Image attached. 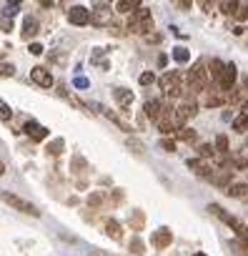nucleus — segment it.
I'll return each mask as SVG.
<instances>
[{
    "instance_id": "603ef678",
    "label": "nucleus",
    "mask_w": 248,
    "mask_h": 256,
    "mask_svg": "<svg viewBox=\"0 0 248 256\" xmlns=\"http://www.w3.org/2000/svg\"><path fill=\"white\" fill-rule=\"evenodd\" d=\"M246 144H248V141H246Z\"/></svg>"
},
{
    "instance_id": "473e14b6",
    "label": "nucleus",
    "mask_w": 248,
    "mask_h": 256,
    "mask_svg": "<svg viewBox=\"0 0 248 256\" xmlns=\"http://www.w3.org/2000/svg\"><path fill=\"white\" fill-rule=\"evenodd\" d=\"M213 154H216V148H213L211 144H201V146H198V156H201V158H213Z\"/></svg>"
},
{
    "instance_id": "a211bd4d",
    "label": "nucleus",
    "mask_w": 248,
    "mask_h": 256,
    "mask_svg": "<svg viewBox=\"0 0 248 256\" xmlns=\"http://www.w3.org/2000/svg\"><path fill=\"white\" fill-rule=\"evenodd\" d=\"M231 181H233V171H231V168L213 171V176H211V184H216V186H223V188H228V186H231Z\"/></svg>"
},
{
    "instance_id": "ddd939ff",
    "label": "nucleus",
    "mask_w": 248,
    "mask_h": 256,
    "mask_svg": "<svg viewBox=\"0 0 248 256\" xmlns=\"http://www.w3.org/2000/svg\"><path fill=\"white\" fill-rule=\"evenodd\" d=\"M163 108H166V103H161V100H146V106H143V116L146 118H151V120H161V116H163Z\"/></svg>"
},
{
    "instance_id": "8fccbe9b",
    "label": "nucleus",
    "mask_w": 248,
    "mask_h": 256,
    "mask_svg": "<svg viewBox=\"0 0 248 256\" xmlns=\"http://www.w3.org/2000/svg\"><path fill=\"white\" fill-rule=\"evenodd\" d=\"M3 174H5V164H3V161H0V176H3Z\"/></svg>"
},
{
    "instance_id": "f03ea898",
    "label": "nucleus",
    "mask_w": 248,
    "mask_h": 256,
    "mask_svg": "<svg viewBox=\"0 0 248 256\" xmlns=\"http://www.w3.org/2000/svg\"><path fill=\"white\" fill-rule=\"evenodd\" d=\"M161 90L168 96V98H186V86H183V76H181V70H168V73H163L161 76Z\"/></svg>"
},
{
    "instance_id": "79ce46f5",
    "label": "nucleus",
    "mask_w": 248,
    "mask_h": 256,
    "mask_svg": "<svg viewBox=\"0 0 248 256\" xmlns=\"http://www.w3.org/2000/svg\"><path fill=\"white\" fill-rule=\"evenodd\" d=\"M28 50H30V56H40L45 48H43V43H30V48H28Z\"/></svg>"
},
{
    "instance_id": "393cba45",
    "label": "nucleus",
    "mask_w": 248,
    "mask_h": 256,
    "mask_svg": "<svg viewBox=\"0 0 248 256\" xmlns=\"http://www.w3.org/2000/svg\"><path fill=\"white\" fill-rule=\"evenodd\" d=\"M176 136H178V141H183V144H196V138H198V134L193 131V128H186V126L181 128Z\"/></svg>"
},
{
    "instance_id": "1a4fd4ad",
    "label": "nucleus",
    "mask_w": 248,
    "mask_h": 256,
    "mask_svg": "<svg viewBox=\"0 0 248 256\" xmlns=\"http://www.w3.org/2000/svg\"><path fill=\"white\" fill-rule=\"evenodd\" d=\"M68 20H70L73 26H88V23H90V10H88L85 6H73V8L68 10Z\"/></svg>"
},
{
    "instance_id": "c756f323",
    "label": "nucleus",
    "mask_w": 248,
    "mask_h": 256,
    "mask_svg": "<svg viewBox=\"0 0 248 256\" xmlns=\"http://www.w3.org/2000/svg\"><path fill=\"white\" fill-rule=\"evenodd\" d=\"M103 201H105V194H103V191H93V194L88 196V206H93V208L103 206Z\"/></svg>"
},
{
    "instance_id": "6e6552de",
    "label": "nucleus",
    "mask_w": 248,
    "mask_h": 256,
    "mask_svg": "<svg viewBox=\"0 0 248 256\" xmlns=\"http://www.w3.org/2000/svg\"><path fill=\"white\" fill-rule=\"evenodd\" d=\"M23 131H25V134H28V138H33V141H45V138H48V128H45V126H40L38 120H25Z\"/></svg>"
},
{
    "instance_id": "f3484780",
    "label": "nucleus",
    "mask_w": 248,
    "mask_h": 256,
    "mask_svg": "<svg viewBox=\"0 0 248 256\" xmlns=\"http://www.w3.org/2000/svg\"><path fill=\"white\" fill-rule=\"evenodd\" d=\"M113 98H115V103L120 106V108H131L133 106V90H128V88H115L113 90Z\"/></svg>"
},
{
    "instance_id": "de8ad7c7",
    "label": "nucleus",
    "mask_w": 248,
    "mask_h": 256,
    "mask_svg": "<svg viewBox=\"0 0 248 256\" xmlns=\"http://www.w3.org/2000/svg\"><path fill=\"white\" fill-rule=\"evenodd\" d=\"M166 63H168V56H158V66H161V68H163V66H166Z\"/></svg>"
},
{
    "instance_id": "a19ab883",
    "label": "nucleus",
    "mask_w": 248,
    "mask_h": 256,
    "mask_svg": "<svg viewBox=\"0 0 248 256\" xmlns=\"http://www.w3.org/2000/svg\"><path fill=\"white\" fill-rule=\"evenodd\" d=\"M231 248H233L236 254H243V256H248V248H246L243 244H238V241H231Z\"/></svg>"
},
{
    "instance_id": "7ed1b4c3",
    "label": "nucleus",
    "mask_w": 248,
    "mask_h": 256,
    "mask_svg": "<svg viewBox=\"0 0 248 256\" xmlns=\"http://www.w3.org/2000/svg\"><path fill=\"white\" fill-rule=\"evenodd\" d=\"M128 30L131 33H136V36H151V30H153V16H151V10L148 8H138L136 13H131V18H128Z\"/></svg>"
},
{
    "instance_id": "423d86ee",
    "label": "nucleus",
    "mask_w": 248,
    "mask_h": 256,
    "mask_svg": "<svg viewBox=\"0 0 248 256\" xmlns=\"http://www.w3.org/2000/svg\"><path fill=\"white\" fill-rule=\"evenodd\" d=\"M196 113H198V103H196V98H193V96H186V98L178 103V108H176V118H178L181 128H183V123L191 120Z\"/></svg>"
},
{
    "instance_id": "9b49d317",
    "label": "nucleus",
    "mask_w": 248,
    "mask_h": 256,
    "mask_svg": "<svg viewBox=\"0 0 248 256\" xmlns=\"http://www.w3.org/2000/svg\"><path fill=\"white\" fill-rule=\"evenodd\" d=\"M151 241H153V246H156V248H168V246L173 244V234H171V228H168V226H161L158 231H153Z\"/></svg>"
},
{
    "instance_id": "09e8293b",
    "label": "nucleus",
    "mask_w": 248,
    "mask_h": 256,
    "mask_svg": "<svg viewBox=\"0 0 248 256\" xmlns=\"http://www.w3.org/2000/svg\"><path fill=\"white\" fill-rule=\"evenodd\" d=\"M241 113H243V116L248 118V100H243V110H241Z\"/></svg>"
},
{
    "instance_id": "a18cd8bd",
    "label": "nucleus",
    "mask_w": 248,
    "mask_h": 256,
    "mask_svg": "<svg viewBox=\"0 0 248 256\" xmlns=\"http://www.w3.org/2000/svg\"><path fill=\"white\" fill-rule=\"evenodd\" d=\"M120 201H123V191L115 188V191H113V204H120Z\"/></svg>"
},
{
    "instance_id": "4c0bfd02",
    "label": "nucleus",
    "mask_w": 248,
    "mask_h": 256,
    "mask_svg": "<svg viewBox=\"0 0 248 256\" xmlns=\"http://www.w3.org/2000/svg\"><path fill=\"white\" fill-rule=\"evenodd\" d=\"M128 148H133V154H143V144L141 141H136V138H128Z\"/></svg>"
},
{
    "instance_id": "2eb2a0df",
    "label": "nucleus",
    "mask_w": 248,
    "mask_h": 256,
    "mask_svg": "<svg viewBox=\"0 0 248 256\" xmlns=\"http://www.w3.org/2000/svg\"><path fill=\"white\" fill-rule=\"evenodd\" d=\"M30 78H33V83H38V86H43V88H50L55 80H53V76L45 70V68H40V66H35L33 70H30Z\"/></svg>"
},
{
    "instance_id": "a878e982",
    "label": "nucleus",
    "mask_w": 248,
    "mask_h": 256,
    "mask_svg": "<svg viewBox=\"0 0 248 256\" xmlns=\"http://www.w3.org/2000/svg\"><path fill=\"white\" fill-rule=\"evenodd\" d=\"M173 60L176 63H188L191 60V53H188V48H183V46H178V48H173Z\"/></svg>"
},
{
    "instance_id": "b1692460",
    "label": "nucleus",
    "mask_w": 248,
    "mask_h": 256,
    "mask_svg": "<svg viewBox=\"0 0 248 256\" xmlns=\"http://www.w3.org/2000/svg\"><path fill=\"white\" fill-rule=\"evenodd\" d=\"M100 110H103V113H105V116H108V118H110V120H113V123H115V126L120 128V131H128V134L133 131V128H131V126H128L126 120H120V118H118V116H115V113H113L110 108H103V106H100Z\"/></svg>"
},
{
    "instance_id": "0eeeda50",
    "label": "nucleus",
    "mask_w": 248,
    "mask_h": 256,
    "mask_svg": "<svg viewBox=\"0 0 248 256\" xmlns=\"http://www.w3.org/2000/svg\"><path fill=\"white\" fill-rule=\"evenodd\" d=\"M110 18H113V10L108 3H98L93 10H90V23L95 28H103V26H110Z\"/></svg>"
},
{
    "instance_id": "72a5a7b5",
    "label": "nucleus",
    "mask_w": 248,
    "mask_h": 256,
    "mask_svg": "<svg viewBox=\"0 0 248 256\" xmlns=\"http://www.w3.org/2000/svg\"><path fill=\"white\" fill-rule=\"evenodd\" d=\"M13 118V110H10V106L0 98V120H10Z\"/></svg>"
},
{
    "instance_id": "e433bc0d",
    "label": "nucleus",
    "mask_w": 248,
    "mask_h": 256,
    "mask_svg": "<svg viewBox=\"0 0 248 256\" xmlns=\"http://www.w3.org/2000/svg\"><path fill=\"white\" fill-rule=\"evenodd\" d=\"M15 73V66L13 63H3V66H0V76H3V78H10Z\"/></svg>"
},
{
    "instance_id": "f704fd0d",
    "label": "nucleus",
    "mask_w": 248,
    "mask_h": 256,
    "mask_svg": "<svg viewBox=\"0 0 248 256\" xmlns=\"http://www.w3.org/2000/svg\"><path fill=\"white\" fill-rule=\"evenodd\" d=\"M85 168H88L85 158H80V156H73V174H83Z\"/></svg>"
},
{
    "instance_id": "c9c22d12",
    "label": "nucleus",
    "mask_w": 248,
    "mask_h": 256,
    "mask_svg": "<svg viewBox=\"0 0 248 256\" xmlns=\"http://www.w3.org/2000/svg\"><path fill=\"white\" fill-rule=\"evenodd\" d=\"M236 8H238V3H221V13H226V16H236Z\"/></svg>"
},
{
    "instance_id": "aec40b11",
    "label": "nucleus",
    "mask_w": 248,
    "mask_h": 256,
    "mask_svg": "<svg viewBox=\"0 0 248 256\" xmlns=\"http://www.w3.org/2000/svg\"><path fill=\"white\" fill-rule=\"evenodd\" d=\"M105 234H108L113 241H123V226H120V221L108 218V221H105Z\"/></svg>"
},
{
    "instance_id": "2f4dec72",
    "label": "nucleus",
    "mask_w": 248,
    "mask_h": 256,
    "mask_svg": "<svg viewBox=\"0 0 248 256\" xmlns=\"http://www.w3.org/2000/svg\"><path fill=\"white\" fill-rule=\"evenodd\" d=\"M238 23H243V20H248V3H238V8H236V16H233Z\"/></svg>"
},
{
    "instance_id": "9d476101",
    "label": "nucleus",
    "mask_w": 248,
    "mask_h": 256,
    "mask_svg": "<svg viewBox=\"0 0 248 256\" xmlns=\"http://www.w3.org/2000/svg\"><path fill=\"white\" fill-rule=\"evenodd\" d=\"M236 78H238V70H236V66H233V63H226V70H223V78H221L218 88H221L223 93L233 90V88H236Z\"/></svg>"
},
{
    "instance_id": "7c9ffc66",
    "label": "nucleus",
    "mask_w": 248,
    "mask_h": 256,
    "mask_svg": "<svg viewBox=\"0 0 248 256\" xmlns=\"http://www.w3.org/2000/svg\"><path fill=\"white\" fill-rule=\"evenodd\" d=\"M216 151H218L221 156H228V136L221 134V136L216 138Z\"/></svg>"
},
{
    "instance_id": "ea45409f",
    "label": "nucleus",
    "mask_w": 248,
    "mask_h": 256,
    "mask_svg": "<svg viewBox=\"0 0 248 256\" xmlns=\"http://www.w3.org/2000/svg\"><path fill=\"white\" fill-rule=\"evenodd\" d=\"M73 86H75V88H88V86H90V80H88V78H83V76H75Z\"/></svg>"
},
{
    "instance_id": "dca6fc26",
    "label": "nucleus",
    "mask_w": 248,
    "mask_h": 256,
    "mask_svg": "<svg viewBox=\"0 0 248 256\" xmlns=\"http://www.w3.org/2000/svg\"><path fill=\"white\" fill-rule=\"evenodd\" d=\"M203 103H206V108H221L223 103H228V93H223L221 88L218 90H208Z\"/></svg>"
},
{
    "instance_id": "4468645a",
    "label": "nucleus",
    "mask_w": 248,
    "mask_h": 256,
    "mask_svg": "<svg viewBox=\"0 0 248 256\" xmlns=\"http://www.w3.org/2000/svg\"><path fill=\"white\" fill-rule=\"evenodd\" d=\"M188 168L196 174V176H201V178H208L211 181V176H213V168L203 161V158H191L188 161Z\"/></svg>"
},
{
    "instance_id": "58836bf2",
    "label": "nucleus",
    "mask_w": 248,
    "mask_h": 256,
    "mask_svg": "<svg viewBox=\"0 0 248 256\" xmlns=\"http://www.w3.org/2000/svg\"><path fill=\"white\" fill-rule=\"evenodd\" d=\"M161 148H163V151H168V154H173V151H176V141L163 138V141H161Z\"/></svg>"
},
{
    "instance_id": "49530a36",
    "label": "nucleus",
    "mask_w": 248,
    "mask_h": 256,
    "mask_svg": "<svg viewBox=\"0 0 248 256\" xmlns=\"http://www.w3.org/2000/svg\"><path fill=\"white\" fill-rule=\"evenodd\" d=\"M0 26H3V28H5V33H10V30H13V23H10L8 18H3V20H0Z\"/></svg>"
},
{
    "instance_id": "bb28decb",
    "label": "nucleus",
    "mask_w": 248,
    "mask_h": 256,
    "mask_svg": "<svg viewBox=\"0 0 248 256\" xmlns=\"http://www.w3.org/2000/svg\"><path fill=\"white\" fill-rule=\"evenodd\" d=\"M63 148H65V141H63V138H55V141H50V144H48V148H45V151H48L50 156H60V154H63Z\"/></svg>"
},
{
    "instance_id": "f257e3e1",
    "label": "nucleus",
    "mask_w": 248,
    "mask_h": 256,
    "mask_svg": "<svg viewBox=\"0 0 248 256\" xmlns=\"http://www.w3.org/2000/svg\"><path fill=\"white\" fill-rule=\"evenodd\" d=\"M208 211H211L216 218H221L226 226H231V228L236 231V238H238V244H243V246L248 248V226H246L243 221H238L236 216H231V214H228L223 206H218V204H211V206H208Z\"/></svg>"
},
{
    "instance_id": "20e7f679",
    "label": "nucleus",
    "mask_w": 248,
    "mask_h": 256,
    "mask_svg": "<svg viewBox=\"0 0 248 256\" xmlns=\"http://www.w3.org/2000/svg\"><path fill=\"white\" fill-rule=\"evenodd\" d=\"M208 66L203 63V60H198L191 70H188V76H186V88L191 90V93H203L206 88H208Z\"/></svg>"
},
{
    "instance_id": "39448f33",
    "label": "nucleus",
    "mask_w": 248,
    "mask_h": 256,
    "mask_svg": "<svg viewBox=\"0 0 248 256\" xmlns=\"http://www.w3.org/2000/svg\"><path fill=\"white\" fill-rule=\"evenodd\" d=\"M0 196H3V201H5L8 206H13L15 211H23V214H28V216H40V208H38V206H33L30 201H25V198H20V196H15L13 191H3Z\"/></svg>"
},
{
    "instance_id": "412c9836",
    "label": "nucleus",
    "mask_w": 248,
    "mask_h": 256,
    "mask_svg": "<svg viewBox=\"0 0 248 256\" xmlns=\"http://www.w3.org/2000/svg\"><path fill=\"white\" fill-rule=\"evenodd\" d=\"M128 224H131V228H133V231H143V226H146V214H143L141 208L131 211V218H128Z\"/></svg>"
},
{
    "instance_id": "cd10ccee",
    "label": "nucleus",
    "mask_w": 248,
    "mask_h": 256,
    "mask_svg": "<svg viewBox=\"0 0 248 256\" xmlns=\"http://www.w3.org/2000/svg\"><path fill=\"white\" fill-rule=\"evenodd\" d=\"M233 131H238V134H246V131H248V118H246L243 113L233 118Z\"/></svg>"
},
{
    "instance_id": "c03bdc74",
    "label": "nucleus",
    "mask_w": 248,
    "mask_h": 256,
    "mask_svg": "<svg viewBox=\"0 0 248 256\" xmlns=\"http://www.w3.org/2000/svg\"><path fill=\"white\" fill-rule=\"evenodd\" d=\"M18 8H20V3H8V16H13V13H18Z\"/></svg>"
},
{
    "instance_id": "f8f14e48",
    "label": "nucleus",
    "mask_w": 248,
    "mask_h": 256,
    "mask_svg": "<svg viewBox=\"0 0 248 256\" xmlns=\"http://www.w3.org/2000/svg\"><path fill=\"white\" fill-rule=\"evenodd\" d=\"M38 33H40V23H38V18L25 16V20H23V26H20V36H23L25 40H30V38H35Z\"/></svg>"
},
{
    "instance_id": "37998d69",
    "label": "nucleus",
    "mask_w": 248,
    "mask_h": 256,
    "mask_svg": "<svg viewBox=\"0 0 248 256\" xmlns=\"http://www.w3.org/2000/svg\"><path fill=\"white\" fill-rule=\"evenodd\" d=\"M151 83H156V76L153 73H143L141 76V86H151Z\"/></svg>"
},
{
    "instance_id": "3c124183",
    "label": "nucleus",
    "mask_w": 248,
    "mask_h": 256,
    "mask_svg": "<svg viewBox=\"0 0 248 256\" xmlns=\"http://www.w3.org/2000/svg\"><path fill=\"white\" fill-rule=\"evenodd\" d=\"M193 256H206V254H201V251H198V254H193Z\"/></svg>"
},
{
    "instance_id": "5701e85b",
    "label": "nucleus",
    "mask_w": 248,
    "mask_h": 256,
    "mask_svg": "<svg viewBox=\"0 0 248 256\" xmlns=\"http://www.w3.org/2000/svg\"><path fill=\"white\" fill-rule=\"evenodd\" d=\"M226 194L233 196V198H246V196H248V186H246V184H231Z\"/></svg>"
},
{
    "instance_id": "c85d7f7f",
    "label": "nucleus",
    "mask_w": 248,
    "mask_h": 256,
    "mask_svg": "<svg viewBox=\"0 0 248 256\" xmlns=\"http://www.w3.org/2000/svg\"><path fill=\"white\" fill-rule=\"evenodd\" d=\"M131 254H133V256H143V254H146V244H143L138 236L131 238Z\"/></svg>"
},
{
    "instance_id": "4be33fe9",
    "label": "nucleus",
    "mask_w": 248,
    "mask_h": 256,
    "mask_svg": "<svg viewBox=\"0 0 248 256\" xmlns=\"http://www.w3.org/2000/svg\"><path fill=\"white\" fill-rule=\"evenodd\" d=\"M138 8H141L138 0H118V3H115V10L118 13H136Z\"/></svg>"
},
{
    "instance_id": "6ab92c4d",
    "label": "nucleus",
    "mask_w": 248,
    "mask_h": 256,
    "mask_svg": "<svg viewBox=\"0 0 248 256\" xmlns=\"http://www.w3.org/2000/svg\"><path fill=\"white\" fill-rule=\"evenodd\" d=\"M223 70H226V63H223V60L213 58V60L208 63V78H211L213 83H221V78H223Z\"/></svg>"
}]
</instances>
